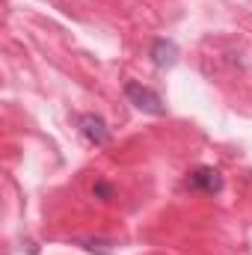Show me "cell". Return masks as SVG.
<instances>
[{
	"label": "cell",
	"instance_id": "cell-1",
	"mask_svg": "<svg viewBox=\"0 0 252 255\" xmlns=\"http://www.w3.org/2000/svg\"><path fill=\"white\" fill-rule=\"evenodd\" d=\"M125 98L136 107V110H142V113H148V116H166L163 98H160L154 89L142 86L139 80H127L125 83Z\"/></svg>",
	"mask_w": 252,
	"mask_h": 255
},
{
	"label": "cell",
	"instance_id": "cell-2",
	"mask_svg": "<svg viewBox=\"0 0 252 255\" xmlns=\"http://www.w3.org/2000/svg\"><path fill=\"white\" fill-rule=\"evenodd\" d=\"M77 130H80V136H83L89 145H95V148H104V145H110V139H113L107 122H104L101 116H95V113H83V116L77 119Z\"/></svg>",
	"mask_w": 252,
	"mask_h": 255
},
{
	"label": "cell",
	"instance_id": "cell-3",
	"mask_svg": "<svg viewBox=\"0 0 252 255\" xmlns=\"http://www.w3.org/2000/svg\"><path fill=\"white\" fill-rule=\"evenodd\" d=\"M187 184L193 190H202V193H208V196H214V193L223 190V175L214 166H199V169L190 172Z\"/></svg>",
	"mask_w": 252,
	"mask_h": 255
},
{
	"label": "cell",
	"instance_id": "cell-4",
	"mask_svg": "<svg viewBox=\"0 0 252 255\" xmlns=\"http://www.w3.org/2000/svg\"><path fill=\"white\" fill-rule=\"evenodd\" d=\"M148 57H151V63L157 65V68H172V65L178 63V45L172 39H154Z\"/></svg>",
	"mask_w": 252,
	"mask_h": 255
},
{
	"label": "cell",
	"instance_id": "cell-5",
	"mask_svg": "<svg viewBox=\"0 0 252 255\" xmlns=\"http://www.w3.org/2000/svg\"><path fill=\"white\" fill-rule=\"evenodd\" d=\"M77 247H83L86 253H95V255H110L119 244H116V241H110V238H80V241H77Z\"/></svg>",
	"mask_w": 252,
	"mask_h": 255
},
{
	"label": "cell",
	"instance_id": "cell-6",
	"mask_svg": "<svg viewBox=\"0 0 252 255\" xmlns=\"http://www.w3.org/2000/svg\"><path fill=\"white\" fill-rule=\"evenodd\" d=\"M92 193H95V199H101V202H110V199L116 196V190H113V187H110L107 181H95Z\"/></svg>",
	"mask_w": 252,
	"mask_h": 255
}]
</instances>
